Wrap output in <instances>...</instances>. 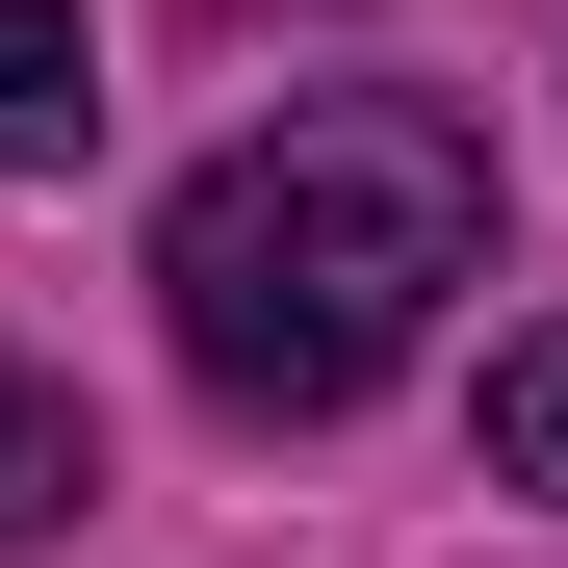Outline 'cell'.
Instances as JSON below:
<instances>
[{"mask_svg":"<svg viewBox=\"0 0 568 568\" xmlns=\"http://www.w3.org/2000/svg\"><path fill=\"white\" fill-rule=\"evenodd\" d=\"M439 284H491V155L414 78H311L155 207V336L207 414H362L439 336Z\"/></svg>","mask_w":568,"mask_h":568,"instance_id":"1","label":"cell"},{"mask_svg":"<svg viewBox=\"0 0 568 568\" xmlns=\"http://www.w3.org/2000/svg\"><path fill=\"white\" fill-rule=\"evenodd\" d=\"M104 130V52H78V0H0V181H78Z\"/></svg>","mask_w":568,"mask_h":568,"instance_id":"2","label":"cell"},{"mask_svg":"<svg viewBox=\"0 0 568 568\" xmlns=\"http://www.w3.org/2000/svg\"><path fill=\"white\" fill-rule=\"evenodd\" d=\"M78 491H104V439H78V388H27V362H0V542H52Z\"/></svg>","mask_w":568,"mask_h":568,"instance_id":"3","label":"cell"},{"mask_svg":"<svg viewBox=\"0 0 568 568\" xmlns=\"http://www.w3.org/2000/svg\"><path fill=\"white\" fill-rule=\"evenodd\" d=\"M491 491H568V336H491Z\"/></svg>","mask_w":568,"mask_h":568,"instance_id":"4","label":"cell"}]
</instances>
